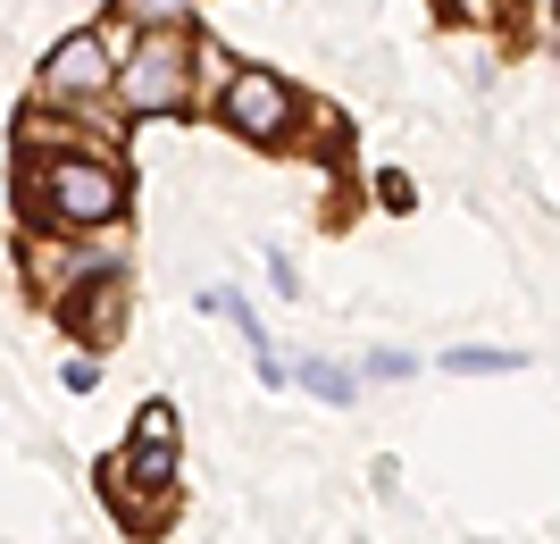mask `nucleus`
Instances as JSON below:
<instances>
[{
	"label": "nucleus",
	"mask_w": 560,
	"mask_h": 544,
	"mask_svg": "<svg viewBox=\"0 0 560 544\" xmlns=\"http://www.w3.org/2000/svg\"><path fill=\"white\" fill-rule=\"evenodd\" d=\"M25 210L50 218L59 235H101V227H117V210H126V176H117L109 160L68 151V160L25 167Z\"/></svg>",
	"instance_id": "nucleus-1"
},
{
	"label": "nucleus",
	"mask_w": 560,
	"mask_h": 544,
	"mask_svg": "<svg viewBox=\"0 0 560 544\" xmlns=\"http://www.w3.org/2000/svg\"><path fill=\"white\" fill-rule=\"evenodd\" d=\"M109 93L135 118H167L192 101V43L185 25H142V43H126V68L109 76Z\"/></svg>",
	"instance_id": "nucleus-2"
},
{
	"label": "nucleus",
	"mask_w": 560,
	"mask_h": 544,
	"mask_svg": "<svg viewBox=\"0 0 560 544\" xmlns=\"http://www.w3.org/2000/svg\"><path fill=\"white\" fill-rule=\"evenodd\" d=\"M218 109H226L234 135H252V142H277L284 126L302 118V101H293V84H284L277 68H234L226 84H218Z\"/></svg>",
	"instance_id": "nucleus-3"
},
{
	"label": "nucleus",
	"mask_w": 560,
	"mask_h": 544,
	"mask_svg": "<svg viewBox=\"0 0 560 544\" xmlns=\"http://www.w3.org/2000/svg\"><path fill=\"white\" fill-rule=\"evenodd\" d=\"M109 76H117L109 34H68V43H50V59H43V93L50 101H93V93H109Z\"/></svg>",
	"instance_id": "nucleus-4"
},
{
	"label": "nucleus",
	"mask_w": 560,
	"mask_h": 544,
	"mask_svg": "<svg viewBox=\"0 0 560 544\" xmlns=\"http://www.w3.org/2000/svg\"><path fill=\"white\" fill-rule=\"evenodd\" d=\"M302 385H310V394H327V403H351V394H360V385H351V369H327V360H310Z\"/></svg>",
	"instance_id": "nucleus-5"
},
{
	"label": "nucleus",
	"mask_w": 560,
	"mask_h": 544,
	"mask_svg": "<svg viewBox=\"0 0 560 544\" xmlns=\"http://www.w3.org/2000/svg\"><path fill=\"white\" fill-rule=\"evenodd\" d=\"M126 18H135V25H185L192 0H126Z\"/></svg>",
	"instance_id": "nucleus-6"
},
{
	"label": "nucleus",
	"mask_w": 560,
	"mask_h": 544,
	"mask_svg": "<svg viewBox=\"0 0 560 544\" xmlns=\"http://www.w3.org/2000/svg\"><path fill=\"white\" fill-rule=\"evenodd\" d=\"M452 369H518L511 352H452Z\"/></svg>",
	"instance_id": "nucleus-7"
}]
</instances>
